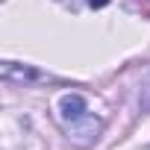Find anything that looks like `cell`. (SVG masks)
<instances>
[{
	"label": "cell",
	"instance_id": "1",
	"mask_svg": "<svg viewBox=\"0 0 150 150\" xmlns=\"http://www.w3.org/2000/svg\"><path fill=\"white\" fill-rule=\"evenodd\" d=\"M65 127H68V141L77 144V147H88V144L97 138V132L103 129V124H100L97 118H91V115H83L80 121H71V124H65Z\"/></svg>",
	"mask_w": 150,
	"mask_h": 150
},
{
	"label": "cell",
	"instance_id": "2",
	"mask_svg": "<svg viewBox=\"0 0 150 150\" xmlns=\"http://www.w3.org/2000/svg\"><path fill=\"white\" fill-rule=\"evenodd\" d=\"M83 115H88V112H86V97H80V94H65V97L59 100V118H62V124L80 121Z\"/></svg>",
	"mask_w": 150,
	"mask_h": 150
},
{
	"label": "cell",
	"instance_id": "3",
	"mask_svg": "<svg viewBox=\"0 0 150 150\" xmlns=\"http://www.w3.org/2000/svg\"><path fill=\"white\" fill-rule=\"evenodd\" d=\"M0 74H3L6 83H27V80H38L41 74L27 68V65H18V62H3V68H0Z\"/></svg>",
	"mask_w": 150,
	"mask_h": 150
},
{
	"label": "cell",
	"instance_id": "4",
	"mask_svg": "<svg viewBox=\"0 0 150 150\" xmlns=\"http://www.w3.org/2000/svg\"><path fill=\"white\" fill-rule=\"evenodd\" d=\"M138 106H141V112H147V115H150V71L144 74L141 88H138Z\"/></svg>",
	"mask_w": 150,
	"mask_h": 150
},
{
	"label": "cell",
	"instance_id": "5",
	"mask_svg": "<svg viewBox=\"0 0 150 150\" xmlns=\"http://www.w3.org/2000/svg\"><path fill=\"white\" fill-rule=\"evenodd\" d=\"M88 6L91 9H103V6H109V0H88Z\"/></svg>",
	"mask_w": 150,
	"mask_h": 150
}]
</instances>
